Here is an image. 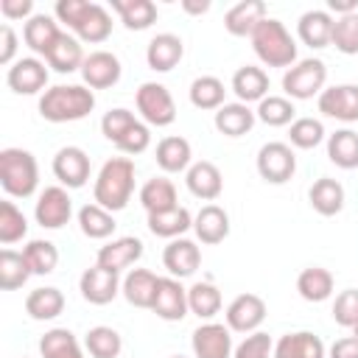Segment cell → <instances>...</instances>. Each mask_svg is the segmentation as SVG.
Segmentation results:
<instances>
[{
    "label": "cell",
    "mask_w": 358,
    "mask_h": 358,
    "mask_svg": "<svg viewBox=\"0 0 358 358\" xmlns=\"http://www.w3.org/2000/svg\"><path fill=\"white\" fill-rule=\"evenodd\" d=\"M78 227H81V232L87 235V238H92V241H103V238H109L112 232H115V215L109 213V210H103L101 204H84L81 210H78Z\"/></svg>",
    "instance_id": "cell-40"
},
{
    "label": "cell",
    "mask_w": 358,
    "mask_h": 358,
    "mask_svg": "<svg viewBox=\"0 0 358 358\" xmlns=\"http://www.w3.org/2000/svg\"><path fill=\"white\" fill-rule=\"evenodd\" d=\"M221 305H224L221 291L213 282H193L187 288V308L199 319H213L221 310Z\"/></svg>",
    "instance_id": "cell-44"
},
{
    "label": "cell",
    "mask_w": 358,
    "mask_h": 358,
    "mask_svg": "<svg viewBox=\"0 0 358 358\" xmlns=\"http://www.w3.org/2000/svg\"><path fill=\"white\" fill-rule=\"evenodd\" d=\"M327 358H358V338L355 336L336 338L327 350Z\"/></svg>",
    "instance_id": "cell-57"
},
{
    "label": "cell",
    "mask_w": 358,
    "mask_h": 358,
    "mask_svg": "<svg viewBox=\"0 0 358 358\" xmlns=\"http://www.w3.org/2000/svg\"><path fill=\"white\" fill-rule=\"evenodd\" d=\"M224 81L215 76H199L190 84V103L196 109H221L224 106Z\"/></svg>",
    "instance_id": "cell-46"
},
{
    "label": "cell",
    "mask_w": 358,
    "mask_h": 358,
    "mask_svg": "<svg viewBox=\"0 0 358 358\" xmlns=\"http://www.w3.org/2000/svg\"><path fill=\"white\" fill-rule=\"evenodd\" d=\"M109 34H112V17H109V11H106L101 3H90L84 20H81L78 28H76V36H78L81 42L98 45V42H106Z\"/></svg>",
    "instance_id": "cell-38"
},
{
    "label": "cell",
    "mask_w": 358,
    "mask_h": 358,
    "mask_svg": "<svg viewBox=\"0 0 358 358\" xmlns=\"http://www.w3.org/2000/svg\"><path fill=\"white\" fill-rule=\"evenodd\" d=\"M327 11H333V14H338V17L355 14V11H358V0H327Z\"/></svg>",
    "instance_id": "cell-58"
},
{
    "label": "cell",
    "mask_w": 358,
    "mask_h": 358,
    "mask_svg": "<svg viewBox=\"0 0 358 358\" xmlns=\"http://www.w3.org/2000/svg\"><path fill=\"white\" fill-rule=\"evenodd\" d=\"M316 103L324 117H333L341 123H355L358 120V84H333V87L322 90Z\"/></svg>",
    "instance_id": "cell-11"
},
{
    "label": "cell",
    "mask_w": 358,
    "mask_h": 358,
    "mask_svg": "<svg viewBox=\"0 0 358 358\" xmlns=\"http://www.w3.org/2000/svg\"><path fill=\"white\" fill-rule=\"evenodd\" d=\"M137 126V117H134V112H129V109H109L103 117H101V131H103V137L112 143V145H117L131 129Z\"/></svg>",
    "instance_id": "cell-50"
},
{
    "label": "cell",
    "mask_w": 358,
    "mask_h": 358,
    "mask_svg": "<svg viewBox=\"0 0 358 358\" xmlns=\"http://www.w3.org/2000/svg\"><path fill=\"white\" fill-rule=\"evenodd\" d=\"M193 355L196 358H232L235 347H232V330L227 324L218 322H207L199 324L193 330Z\"/></svg>",
    "instance_id": "cell-14"
},
{
    "label": "cell",
    "mask_w": 358,
    "mask_h": 358,
    "mask_svg": "<svg viewBox=\"0 0 358 358\" xmlns=\"http://www.w3.org/2000/svg\"><path fill=\"white\" fill-rule=\"evenodd\" d=\"M31 277V268L22 257V252H14V249H3L0 252V288L3 291H17L28 282Z\"/></svg>",
    "instance_id": "cell-43"
},
{
    "label": "cell",
    "mask_w": 358,
    "mask_h": 358,
    "mask_svg": "<svg viewBox=\"0 0 358 358\" xmlns=\"http://www.w3.org/2000/svg\"><path fill=\"white\" fill-rule=\"evenodd\" d=\"M73 215V199L67 193V187L62 185H50L39 193L36 207H34V218L42 229H62Z\"/></svg>",
    "instance_id": "cell-8"
},
{
    "label": "cell",
    "mask_w": 358,
    "mask_h": 358,
    "mask_svg": "<svg viewBox=\"0 0 358 358\" xmlns=\"http://www.w3.org/2000/svg\"><path fill=\"white\" fill-rule=\"evenodd\" d=\"M296 171V154L288 143H266L257 151V173L268 185H285Z\"/></svg>",
    "instance_id": "cell-7"
},
{
    "label": "cell",
    "mask_w": 358,
    "mask_h": 358,
    "mask_svg": "<svg viewBox=\"0 0 358 358\" xmlns=\"http://www.w3.org/2000/svg\"><path fill=\"white\" fill-rule=\"evenodd\" d=\"M193 232L201 243L215 246L229 235V215L224 207L218 204H204L196 215H193Z\"/></svg>",
    "instance_id": "cell-22"
},
{
    "label": "cell",
    "mask_w": 358,
    "mask_h": 358,
    "mask_svg": "<svg viewBox=\"0 0 358 358\" xmlns=\"http://www.w3.org/2000/svg\"><path fill=\"white\" fill-rule=\"evenodd\" d=\"M185 182H187V190L201 201H215L224 190V176H221L218 165H213L210 159L193 162L185 171Z\"/></svg>",
    "instance_id": "cell-18"
},
{
    "label": "cell",
    "mask_w": 358,
    "mask_h": 358,
    "mask_svg": "<svg viewBox=\"0 0 358 358\" xmlns=\"http://www.w3.org/2000/svg\"><path fill=\"white\" fill-rule=\"evenodd\" d=\"M134 103H137V112L145 120V126L162 129L176 120V103L165 84H157V81L140 84V90L134 92Z\"/></svg>",
    "instance_id": "cell-6"
},
{
    "label": "cell",
    "mask_w": 358,
    "mask_h": 358,
    "mask_svg": "<svg viewBox=\"0 0 358 358\" xmlns=\"http://www.w3.org/2000/svg\"><path fill=\"white\" fill-rule=\"evenodd\" d=\"M22 257H25L31 274H50L59 266V249H56V243L53 241H42V238L28 241L22 246Z\"/></svg>",
    "instance_id": "cell-45"
},
{
    "label": "cell",
    "mask_w": 358,
    "mask_h": 358,
    "mask_svg": "<svg viewBox=\"0 0 358 358\" xmlns=\"http://www.w3.org/2000/svg\"><path fill=\"white\" fill-rule=\"evenodd\" d=\"M333 22H336V20L330 17V11H324V8H310V11H305V14L299 17L296 34H299V39H302L308 48L319 50V48H327V45H330Z\"/></svg>",
    "instance_id": "cell-26"
},
{
    "label": "cell",
    "mask_w": 358,
    "mask_h": 358,
    "mask_svg": "<svg viewBox=\"0 0 358 358\" xmlns=\"http://www.w3.org/2000/svg\"><path fill=\"white\" fill-rule=\"evenodd\" d=\"M148 229L151 235L157 238H182L187 229H193V215L187 207H173V210H165V213H151L148 215Z\"/></svg>",
    "instance_id": "cell-34"
},
{
    "label": "cell",
    "mask_w": 358,
    "mask_h": 358,
    "mask_svg": "<svg viewBox=\"0 0 358 358\" xmlns=\"http://www.w3.org/2000/svg\"><path fill=\"white\" fill-rule=\"evenodd\" d=\"M87 8H90V0H56L53 14H56V20H59V22H64L70 31H76V28H78V22L84 20Z\"/></svg>",
    "instance_id": "cell-53"
},
{
    "label": "cell",
    "mask_w": 358,
    "mask_h": 358,
    "mask_svg": "<svg viewBox=\"0 0 358 358\" xmlns=\"http://www.w3.org/2000/svg\"><path fill=\"white\" fill-rule=\"evenodd\" d=\"M151 310L165 322H182L190 310L187 308V288H182V282L176 277H159Z\"/></svg>",
    "instance_id": "cell-17"
},
{
    "label": "cell",
    "mask_w": 358,
    "mask_h": 358,
    "mask_svg": "<svg viewBox=\"0 0 358 358\" xmlns=\"http://www.w3.org/2000/svg\"><path fill=\"white\" fill-rule=\"evenodd\" d=\"M0 14L6 20H31L34 17V3L31 0H3L0 3Z\"/></svg>",
    "instance_id": "cell-55"
},
{
    "label": "cell",
    "mask_w": 358,
    "mask_h": 358,
    "mask_svg": "<svg viewBox=\"0 0 358 358\" xmlns=\"http://www.w3.org/2000/svg\"><path fill=\"white\" fill-rule=\"evenodd\" d=\"M249 39H252V48H255L257 59L266 67H291V64H296V42L280 20L266 17L252 31Z\"/></svg>",
    "instance_id": "cell-3"
},
{
    "label": "cell",
    "mask_w": 358,
    "mask_h": 358,
    "mask_svg": "<svg viewBox=\"0 0 358 358\" xmlns=\"http://www.w3.org/2000/svg\"><path fill=\"white\" fill-rule=\"evenodd\" d=\"M120 59L109 50H95L84 59L81 64V78H84V87L90 90H109L120 81Z\"/></svg>",
    "instance_id": "cell-15"
},
{
    "label": "cell",
    "mask_w": 358,
    "mask_h": 358,
    "mask_svg": "<svg viewBox=\"0 0 358 358\" xmlns=\"http://www.w3.org/2000/svg\"><path fill=\"white\" fill-rule=\"evenodd\" d=\"M352 336H355V338H358V324H355V327H352Z\"/></svg>",
    "instance_id": "cell-60"
},
{
    "label": "cell",
    "mask_w": 358,
    "mask_h": 358,
    "mask_svg": "<svg viewBox=\"0 0 358 358\" xmlns=\"http://www.w3.org/2000/svg\"><path fill=\"white\" fill-rule=\"evenodd\" d=\"M224 319H227V327L232 333H255L263 324V319H266V302H263V296L249 294V291L238 294L227 305Z\"/></svg>",
    "instance_id": "cell-10"
},
{
    "label": "cell",
    "mask_w": 358,
    "mask_h": 358,
    "mask_svg": "<svg viewBox=\"0 0 358 358\" xmlns=\"http://www.w3.org/2000/svg\"><path fill=\"white\" fill-rule=\"evenodd\" d=\"M333 322L341 327H355L358 324V288H347L336 296L333 302Z\"/></svg>",
    "instance_id": "cell-51"
},
{
    "label": "cell",
    "mask_w": 358,
    "mask_h": 358,
    "mask_svg": "<svg viewBox=\"0 0 358 358\" xmlns=\"http://www.w3.org/2000/svg\"><path fill=\"white\" fill-rule=\"evenodd\" d=\"M64 31L59 28V22L50 14H34L25 25H22V42L36 53V56H48L50 48L56 45V39Z\"/></svg>",
    "instance_id": "cell-20"
},
{
    "label": "cell",
    "mask_w": 358,
    "mask_h": 358,
    "mask_svg": "<svg viewBox=\"0 0 358 358\" xmlns=\"http://www.w3.org/2000/svg\"><path fill=\"white\" fill-rule=\"evenodd\" d=\"M266 20L263 0H241L224 14V28L232 36H252V31Z\"/></svg>",
    "instance_id": "cell-24"
},
{
    "label": "cell",
    "mask_w": 358,
    "mask_h": 358,
    "mask_svg": "<svg viewBox=\"0 0 358 358\" xmlns=\"http://www.w3.org/2000/svg\"><path fill=\"white\" fill-rule=\"evenodd\" d=\"M333 285H336L333 274L327 268H322V266H308L296 277V291H299V296L305 302H324V299H330L333 296Z\"/></svg>",
    "instance_id": "cell-33"
},
{
    "label": "cell",
    "mask_w": 358,
    "mask_h": 358,
    "mask_svg": "<svg viewBox=\"0 0 358 358\" xmlns=\"http://www.w3.org/2000/svg\"><path fill=\"white\" fill-rule=\"evenodd\" d=\"M274 358H327L324 341L310 330L285 333L274 344Z\"/></svg>",
    "instance_id": "cell-23"
},
{
    "label": "cell",
    "mask_w": 358,
    "mask_h": 358,
    "mask_svg": "<svg viewBox=\"0 0 358 358\" xmlns=\"http://www.w3.org/2000/svg\"><path fill=\"white\" fill-rule=\"evenodd\" d=\"M327 81V67L322 59H302L296 64H291L282 76V90L285 98L291 101H308V98H319Z\"/></svg>",
    "instance_id": "cell-5"
},
{
    "label": "cell",
    "mask_w": 358,
    "mask_h": 358,
    "mask_svg": "<svg viewBox=\"0 0 358 358\" xmlns=\"http://www.w3.org/2000/svg\"><path fill=\"white\" fill-rule=\"evenodd\" d=\"M182 11H187V14H207V11H210V0H201V3H196V0H182Z\"/></svg>",
    "instance_id": "cell-59"
},
{
    "label": "cell",
    "mask_w": 358,
    "mask_h": 358,
    "mask_svg": "<svg viewBox=\"0 0 358 358\" xmlns=\"http://www.w3.org/2000/svg\"><path fill=\"white\" fill-rule=\"evenodd\" d=\"M0 36H3V48H0V64H6V67H11L17 59H14V53H17V34H14V28L6 22L3 28H0Z\"/></svg>",
    "instance_id": "cell-56"
},
{
    "label": "cell",
    "mask_w": 358,
    "mask_h": 358,
    "mask_svg": "<svg viewBox=\"0 0 358 358\" xmlns=\"http://www.w3.org/2000/svg\"><path fill=\"white\" fill-rule=\"evenodd\" d=\"M64 310V294L53 285H45V288H34L28 296H25V313L36 322H50L56 319L59 313Z\"/></svg>",
    "instance_id": "cell-35"
},
{
    "label": "cell",
    "mask_w": 358,
    "mask_h": 358,
    "mask_svg": "<svg viewBox=\"0 0 358 358\" xmlns=\"http://www.w3.org/2000/svg\"><path fill=\"white\" fill-rule=\"evenodd\" d=\"M84 59L87 56L81 50V39L73 36V34H67V31L56 39V45L50 48V53L45 56L48 67H53L56 73H76V70H81Z\"/></svg>",
    "instance_id": "cell-30"
},
{
    "label": "cell",
    "mask_w": 358,
    "mask_h": 358,
    "mask_svg": "<svg viewBox=\"0 0 358 358\" xmlns=\"http://www.w3.org/2000/svg\"><path fill=\"white\" fill-rule=\"evenodd\" d=\"M171 358H185V355H171Z\"/></svg>",
    "instance_id": "cell-61"
},
{
    "label": "cell",
    "mask_w": 358,
    "mask_h": 358,
    "mask_svg": "<svg viewBox=\"0 0 358 358\" xmlns=\"http://www.w3.org/2000/svg\"><path fill=\"white\" fill-rule=\"evenodd\" d=\"M42 358H84L78 338L67 327H53L39 338Z\"/></svg>",
    "instance_id": "cell-39"
},
{
    "label": "cell",
    "mask_w": 358,
    "mask_h": 358,
    "mask_svg": "<svg viewBox=\"0 0 358 358\" xmlns=\"http://www.w3.org/2000/svg\"><path fill=\"white\" fill-rule=\"evenodd\" d=\"M22 358H25V355H22Z\"/></svg>",
    "instance_id": "cell-62"
},
{
    "label": "cell",
    "mask_w": 358,
    "mask_h": 358,
    "mask_svg": "<svg viewBox=\"0 0 358 358\" xmlns=\"http://www.w3.org/2000/svg\"><path fill=\"white\" fill-rule=\"evenodd\" d=\"M148 145H151V131H148V126H145V123H140V120H137V126H134V129H131V131H129V134H126L115 148H117L120 154L137 157V154H143Z\"/></svg>",
    "instance_id": "cell-54"
},
{
    "label": "cell",
    "mask_w": 358,
    "mask_h": 358,
    "mask_svg": "<svg viewBox=\"0 0 358 358\" xmlns=\"http://www.w3.org/2000/svg\"><path fill=\"white\" fill-rule=\"evenodd\" d=\"M140 257H143V241L134 238V235H123V238H115V241H109L106 246H101L95 263L120 274L123 268L134 266Z\"/></svg>",
    "instance_id": "cell-19"
},
{
    "label": "cell",
    "mask_w": 358,
    "mask_h": 358,
    "mask_svg": "<svg viewBox=\"0 0 358 358\" xmlns=\"http://www.w3.org/2000/svg\"><path fill=\"white\" fill-rule=\"evenodd\" d=\"M53 176L62 182V187L78 190L90 179V157L78 145H64L53 157Z\"/></svg>",
    "instance_id": "cell-13"
},
{
    "label": "cell",
    "mask_w": 358,
    "mask_h": 358,
    "mask_svg": "<svg viewBox=\"0 0 358 358\" xmlns=\"http://www.w3.org/2000/svg\"><path fill=\"white\" fill-rule=\"evenodd\" d=\"M28 235V218L14 201H0V243L11 246Z\"/></svg>",
    "instance_id": "cell-47"
},
{
    "label": "cell",
    "mask_w": 358,
    "mask_h": 358,
    "mask_svg": "<svg viewBox=\"0 0 358 358\" xmlns=\"http://www.w3.org/2000/svg\"><path fill=\"white\" fill-rule=\"evenodd\" d=\"M232 358H274V341L268 338V333H249L232 352Z\"/></svg>",
    "instance_id": "cell-52"
},
{
    "label": "cell",
    "mask_w": 358,
    "mask_h": 358,
    "mask_svg": "<svg viewBox=\"0 0 358 358\" xmlns=\"http://www.w3.org/2000/svg\"><path fill=\"white\" fill-rule=\"evenodd\" d=\"M327 157L336 168L352 171L358 168V131L352 129H338L327 137Z\"/></svg>",
    "instance_id": "cell-36"
},
{
    "label": "cell",
    "mask_w": 358,
    "mask_h": 358,
    "mask_svg": "<svg viewBox=\"0 0 358 358\" xmlns=\"http://www.w3.org/2000/svg\"><path fill=\"white\" fill-rule=\"evenodd\" d=\"M157 285H159V277L148 268H131L126 277H123V296L129 305L134 308H151L154 305V296H157Z\"/></svg>",
    "instance_id": "cell-29"
},
{
    "label": "cell",
    "mask_w": 358,
    "mask_h": 358,
    "mask_svg": "<svg viewBox=\"0 0 358 358\" xmlns=\"http://www.w3.org/2000/svg\"><path fill=\"white\" fill-rule=\"evenodd\" d=\"M134 193V162L129 157H112L101 165L95 185H92V199L109 213H120Z\"/></svg>",
    "instance_id": "cell-1"
},
{
    "label": "cell",
    "mask_w": 358,
    "mask_h": 358,
    "mask_svg": "<svg viewBox=\"0 0 358 358\" xmlns=\"http://www.w3.org/2000/svg\"><path fill=\"white\" fill-rule=\"evenodd\" d=\"M6 84L11 92L17 95H36V92H45L48 87V67L42 59L36 56H22L17 59L8 73H6Z\"/></svg>",
    "instance_id": "cell-9"
},
{
    "label": "cell",
    "mask_w": 358,
    "mask_h": 358,
    "mask_svg": "<svg viewBox=\"0 0 358 358\" xmlns=\"http://www.w3.org/2000/svg\"><path fill=\"white\" fill-rule=\"evenodd\" d=\"M95 109V92L84 84H56L39 98V115L50 123H73Z\"/></svg>",
    "instance_id": "cell-2"
},
{
    "label": "cell",
    "mask_w": 358,
    "mask_h": 358,
    "mask_svg": "<svg viewBox=\"0 0 358 358\" xmlns=\"http://www.w3.org/2000/svg\"><path fill=\"white\" fill-rule=\"evenodd\" d=\"M162 266L168 268L171 277L185 280V277L196 274V268L201 266V249L190 238H173L162 249Z\"/></svg>",
    "instance_id": "cell-16"
},
{
    "label": "cell",
    "mask_w": 358,
    "mask_h": 358,
    "mask_svg": "<svg viewBox=\"0 0 358 358\" xmlns=\"http://www.w3.org/2000/svg\"><path fill=\"white\" fill-rule=\"evenodd\" d=\"M154 159H157L159 171H165V173H182V171H187L193 165L190 162L193 159V148H190V143L185 137L171 134V137H162L157 143Z\"/></svg>",
    "instance_id": "cell-27"
},
{
    "label": "cell",
    "mask_w": 358,
    "mask_h": 358,
    "mask_svg": "<svg viewBox=\"0 0 358 358\" xmlns=\"http://www.w3.org/2000/svg\"><path fill=\"white\" fill-rule=\"evenodd\" d=\"M0 185L14 199H28L39 185L36 157L25 148H3L0 151Z\"/></svg>",
    "instance_id": "cell-4"
},
{
    "label": "cell",
    "mask_w": 358,
    "mask_h": 358,
    "mask_svg": "<svg viewBox=\"0 0 358 358\" xmlns=\"http://www.w3.org/2000/svg\"><path fill=\"white\" fill-rule=\"evenodd\" d=\"M330 45L344 56H355L358 53V11L347 14V17H336Z\"/></svg>",
    "instance_id": "cell-49"
},
{
    "label": "cell",
    "mask_w": 358,
    "mask_h": 358,
    "mask_svg": "<svg viewBox=\"0 0 358 358\" xmlns=\"http://www.w3.org/2000/svg\"><path fill=\"white\" fill-rule=\"evenodd\" d=\"M288 140L294 148H302V151L316 148L324 140V126L319 117H296L288 129Z\"/></svg>",
    "instance_id": "cell-48"
},
{
    "label": "cell",
    "mask_w": 358,
    "mask_h": 358,
    "mask_svg": "<svg viewBox=\"0 0 358 358\" xmlns=\"http://www.w3.org/2000/svg\"><path fill=\"white\" fill-rule=\"evenodd\" d=\"M84 347L92 358H117L120 350H123V338L115 327H106V324H98V327H90L87 336H84Z\"/></svg>",
    "instance_id": "cell-42"
},
{
    "label": "cell",
    "mask_w": 358,
    "mask_h": 358,
    "mask_svg": "<svg viewBox=\"0 0 358 358\" xmlns=\"http://www.w3.org/2000/svg\"><path fill=\"white\" fill-rule=\"evenodd\" d=\"M308 199H310V207H313L319 215L330 218V215H338L341 207H344V187H341L338 179L322 176V179H316V182L310 185Z\"/></svg>",
    "instance_id": "cell-31"
},
{
    "label": "cell",
    "mask_w": 358,
    "mask_h": 358,
    "mask_svg": "<svg viewBox=\"0 0 358 358\" xmlns=\"http://www.w3.org/2000/svg\"><path fill=\"white\" fill-rule=\"evenodd\" d=\"M140 204L145 207V213H165V210H173L179 207V199H176V185L165 176H154L148 179L143 187H140Z\"/></svg>",
    "instance_id": "cell-32"
},
{
    "label": "cell",
    "mask_w": 358,
    "mask_h": 358,
    "mask_svg": "<svg viewBox=\"0 0 358 358\" xmlns=\"http://www.w3.org/2000/svg\"><path fill=\"white\" fill-rule=\"evenodd\" d=\"M185 56V42L176 34H157L145 48V62L157 73L173 70Z\"/></svg>",
    "instance_id": "cell-21"
},
{
    "label": "cell",
    "mask_w": 358,
    "mask_h": 358,
    "mask_svg": "<svg viewBox=\"0 0 358 358\" xmlns=\"http://www.w3.org/2000/svg\"><path fill=\"white\" fill-rule=\"evenodd\" d=\"M232 92L238 95L241 103H260L268 95V73L255 64H243L232 76Z\"/></svg>",
    "instance_id": "cell-25"
},
{
    "label": "cell",
    "mask_w": 358,
    "mask_h": 358,
    "mask_svg": "<svg viewBox=\"0 0 358 358\" xmlns=\"http://www.w3.org/2000/svg\"><path fill=\"white\" fill-rule=\"evenodd\" d=\"M255 120H257L255 109H249V106L241 103V101L224 103L221 109H215V117H213L215 129H218L224 137H243V134H249L252 126H255Z\"/></svg>",
    "instance_id": "cell-28"
},
{
    "label": "cell",
    "mask_w": 358,
    "mask_h": 358,
    "mask_svg": "<svg viewBox=\"0 0 358 358\" xmlns=\"http://www.w3.org/2000/svg\"><path fill=\"white\" fill-rule=\"evenodd\" d=\"M120 277H117V271H112V268H103V266H90V268H84V274H81V280H78V291H81V296L90 302V305H109L117 294H120Z\"/></svg>",
    "instance_id": "cell-12"
},
{
    "label": "cell",
    "mask_w": 358,
    "mask_h": 358,
    "mask_svg": "<svg viewBox=\"0 0 358 358\" xmlns=\"http://www.w3.org/2000/svg\"><path fill=\"white\" fill-rule=\"evenodd\" d=\"M257 120L266 123V126H291L296 120V106L291 98L285 95H266L257 109H255Z\"/></svg>",
    "instance_id": "cell-41"
},
{
    "label": "cell",
    "mask_w": 358,
    "mask_h": 358,
    "mask_svg": "<svg viewBox=\"0 0 358 358\" xmlns=\"http://www.w3.org/2000/svg\"><path fill=\"white\" fill-rule=\"evenodd\" d=\"M112 11L120 14L129 31H145L157 22V6L151 0H112Z\"/></svg>",
    "instance_id": "cell-37"
}]
</instances>
